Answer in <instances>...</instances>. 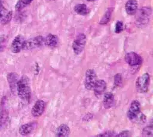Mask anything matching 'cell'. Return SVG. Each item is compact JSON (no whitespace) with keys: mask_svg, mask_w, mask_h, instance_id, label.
<instances>
[{"mask_svg":"<svg viewBox=\"0 0 153 137\" xmlns=\"http://www.w3.org/2000/svg\"><path fill=\"white\" fill-rule=\"evenodd\" d=\"M74 10L75 13L81 16H86L90 11V8L85 4H78L75 5Z\"/></svg>","mask_w":153,"mask_h":137,"instance_id":"d6986e66","label":"cell"},{"mask_svg":"<svg viewBox=\"0 0 153 137\" xmlns=\"http://www.w3.org/2000/svg\"><path fill=\"white\" fill-rule=\"evenodd\" d=\"M106 87L107 84L104 80H97L93 88L95 96L97 97H100L105 93Z\"/></svg>","mask_w":153,"mask_h":137,"instance_id":"4fadbf2b","label":"cell"},{"mask_svg":"<svg viewBox=\"0 0 153 137\" xmlns=\"http://www.w3.org/2000/svg\"><path fill=\"white\" fill-rule=\"evenodd\" d=\"M124 29V24L121 21H117L115 25V32L119 34Z\"/></svg>","mask_w":153,"mask_h":137,"instance_id":"cb8c5ba5","label":"cell"},{"mask_svg":"<svg viewBox=\"0 0 153 137\" xmlns=\"http://www.w3.org/2000/svg\"><path fill=\"white\" fill-rule=\"evenodd\" d=\"M146 121V116L144 114L140 112L133 122L137 123V124H143L145 123Z\"/></svg>","mask_w":153,"mask_h":137,"instance_id":"603a6c76","label":"cell"},{"mask_svg":"<svg viewBox=\"0 0 153 137\" xmlns=\"http://www.w3.org/2000/svg\"><path fill=\"white\" fill-rule=\"evenodd\" d=\"M138 3L137 0H127L125 4V10L127 14L134 15L137 11Z\"/></svg>","mask_w":153,"mask_h":137,"instance_id":"5bb4252c","label":"cell"},{"mask_svg":"<svg viewBox=\"0 0 153 137\" xmlns=\"http://www.w3.org/2000/svg\"><path fill=\"white\" fill-rule=\"evenodd\" d=\"M16 93L19 97L23 101H29L31 96V90L29 79L26 76H23L18 80Z\"/></svg>","mask_w":153,"mask_h":137,"instance_id":"6da1fadb","label":"cell"},{"mask_svg":"<svg viewBox=\"0 0 153 137\" xmlns=\"http://www.w3.org/2000/svg\"><path fill=\"white\" fill-rule=\"evenodd\" d=\"M37 127V123L33 121L22 125L19 129V132L22 136H27L30 134Z\"/></svg>","mask_w":153,"mask_h":137,"instance_id":"7c38bea8","label":"cell"},{"mask_svg":"<svg viewBox=\"0 0 153 137\" xmlns=\"http://www.w3.org/2000/svg\"><path fill=\"white\" fill-rule=\"evenodd\" d=\"M21 1L26 6L30 4L33 1V0H21Z\"/></svg>","mask_w":153,"mask_h":137,"instance_id":"f546056e","label":"cell"},{"mask_svg":"<svg viewBox=\"0 0 153 137\" xmlns=\"http://www.w3.org/2000/svg\"><path fill=\"white\" fill-rule=\"evenodd\" d=\"M130 136V132L128 130L123 131L116 135V136Z\"/></svg>","mask_w":153,"mask_h":137,"instance_id":"f1b7e54d","label":"cell"},{"mask_svg":"<svg viewBox=\"0 0 153 137\" xmlns=\"http://www.w3.org/2000/svg\"><path fill=\"white\" fill-rule=\"evenodd\" d=\"M18 80V75L16 73H10L7 75V81L8 82L10 90L13 93L16 92L17 83Z\"/></svg>","mask_w":153,"mask_h":137,"instance_id":"2e32d148","label":"cell"},{"mask_svg":"<svg viewBox=\"0 0 153 137\" xmlns=\"http://www.w3.org/2000/svg\"><path fill=\"white\" fill-rule=\"evenodd\" d=\"M24 41V38L21 35H18L15 37L11 45V50L12 52L14 53H19L23 49Z\"/></svg>","mask_w":153,"mask_h":137,"instance_id":"8fae6325","label":"cell"},{"mask_svg":"<svg viewBox=\"0 0 153 137\" xmlns=\"http://www.w3.org/2000/svg\"><path fill=\"white\" fill-rule=\"evenodd\" d=\"M126 62L130 66L139 65L142 64L143 59L137 53L130 52L125 55Z\"/></svg>","mask_w":153,"mask_h":137,"instance_id":"ba28073f","label":"cell"},{"mask_svg":"<svg viewBox=\"0 0 153 137\" xmlns=\"http://www.w3.org/2000/svg\"><path fill=\"white\" fill-rule=\"evenodd\" d=\"M86 44V36L84 33L79 34L72 43V49L76 55L81 53Z\"/></svg>","mask_w":153,"mask_h":137,"instance_id":"5b68a950","label":"cell"},{"mask_svg":"<svg viewBox=\"0 0 153 137\" xmlns=\"http://www.w3.org/2000/svg\"><path fill=\"white\" fill-rule=\"evenodd\" d=\"M150 84V76L145 73L137 78L136 82V88L137 92L145 93L148 91Z\"/></svg>","mask_w":153,"mask_h":137,"instance_id":"3957f363","label":"cell"},{"mask_svg":"<svg viewBox=\"0 0 153 137\" xmlns=\"http://www.w3.org/2000/svg\"><path fill=\"white\" fill-rule=\"evenodd\" d=\"M140 112V104L137 100H133L127 112V117L131 121H133L136 116Z\"/></svg>","mask_w":153,"mask_h":137,"instance_id":"52a82bcc","label":"cell"},{"mask_svg":"<svg viewBox=\"0 0 153 137\" xmlns=\"http://www.w3.org/2000/svg\"><path fill=\"white\" fill-rule=\"evenodd\" d=\"M44 44V37L41 35H38L33 38H30L27 40H25L23 49L26 50H32L40 47Z\"/></svg>","mask_w":153,"mask_h":137,"instance_id":"277c9868","label":"cell"},{"mask_svg":"<svg viewBox=\"0 0 153 137\" xmlns=\"http://www.w3.org/2000/svg\"><path fill=\"white\" fill-rule=\"evenodd\" d=\"M151 8L143 7L140 8L136 16V25L139 27H143L147 25L151 19Z\"/></svg>","mask_w":153,"mask_h":137,"instance_id":"7a4b0ae2","label":"cell"},{"mask_svg":"<svg viewBox=\"0 0 153 137\" xmlns=\"http://www.w3.org/2000/svg\"><path fill=\"white\" fill-rule=\"evenodd\" d=\"M59 43V37L54 34H49L45 38H44V45L49 47H56Z\"/></svg>","mask_w":153,"mask_h":137,"instance_id":"9a60e30c","label":"cell"},{"mask_svg":"<svg viewBox=\"0 0 153 137\" xmlns=\"http://www.w3.org/2000/svg\"><path fill=\"white\" fill-rule=\"evenodd\" d=\"M7 39L5 36H1L0 37V52H2L5 47Z\"/></svg>","mask_w":153,"mask_h":137,"instance_id":"484cf974","label":"cell"},{"mask_svg":"<svg viewBox=\"0 0 153 137\" xmlns=\"http://www.w3.org/2000/svg\"><path fill=\"white\" fill-rule=\"evenodd\" d=\"M114 103V95L111 92H106L104 94L103 105L105 109L111 108Z\"/></svg>","mask_w":153,"mask_h":137,"instance_id":"e0dca14e","label":"cell"},{"mask_svg":"<svg viewBox=\"0 0 153 137\" xmlns=\"http://www.w3.org/2000/svg\"><path fill=\"white\" fill-rule=\"evenodd\" d=\"M116 133L114 132H112V131H106L104 133H100L99 135H96V136H102V137H105V136H108V137H111V136H116L117 135H115Z\"/></svg>","mask_w":153,"mask_h":137,"instance_id":"4316f807","label":"cell"},{"mask_svg":"<svg viewBox=\"0 0 153 137\" xmlns=\"http://www.w3.org/2000/svg\"><path fill=\"white\" fill-rule=\"evenodd\" d=\"M86 1H88V2H93V1H95L96 0H86Z\"/></svg>","mask_w":153,"mask_h":137,"instance_id":"4dcf8cb0","label":"cell"},{"mask_svg":"<svg viewBox=\"0 0 153 137\" xmlns=\"http://www.w3.org/2000/svg\"><path fill=\"white\" fill-rule=\"evenodd\" d=\"M13 12L7 9L2 4L0 5V24L7 25L10 22L12 19Z\"/></svg>","mask_w":153,"mask_h":137,"instance_id":"30bf717a","label":"cell"},{"mask_svg":"<svg viewBox=\"0 0 153 137\" xmlns=\"http://www.w3.org/2000/svg\"><path fill=\"white\" fill-rule=\"evenodd\" d=\"M50 1H55V0H50Z\"/></svg>","mask_w":153,"mask_h":137,"instance_id":"1f68e13d","label":"cell"},{"mask_svg":"<svg viewBox=\"0 0 153 137\" xmlns=\"http://www.w3.org/2000/svg\"><path fill=\"white\" fill-rule=\"evenodd\" d=\"M8 119V112L5 110H2L0 112V130L3 129L6 125Z\"/></svg>","mask_w":153,"mask_h":137,"instance_id":"ffe728a7","label":"cell"},{"mask_svg":"<svg viewBox=\"0 0 153 137\" xmlns=\"http://www.w3.org/2000/svg\"><path fill=\"white\" fill-rule=\"evenodd\" d=\"M112 11H113L112 8H109L106 10V11L105 13V14H103V17H102V19L99 22V23L100 25H106L109 22V21L111 19Z\"/></svg>","mask_w":153,"mask_h":137,"instance_id":"44dd1931","label":"cell"},{"mask_svg":"<svg viewBox=\"0 0 153 137\" xmlns=\"http://www.w3.org/2000/svg\"><path fill=\"white\" fill-rule=\"evenodd\" d=\"M70 134V128L65 124L60 125L56 130L55 136L58 137H66Z\"/></svg>","mask_w":153,"mask_h":137,"instance_id":"ac0fdd59","label":"cell"},{"mask_svg":"<svg viewBox=\"0 0 153 137\" xmlns=\"http://www.w3.org/2000/svg\"><path fill=\"white\" fill-rule=\"evenodd\" d=\"M46 108L45 102L41 99L36 101L31 109V113L35 117H40L43 114Z\"/></svg>","mask_w":153,"mask_h":137,"instance_id":"9c48e42d","label":"cell"},{"mask_svg":"<svg viewBox=\"0 0 153 137\" xmlns=\"http://www.w3.org/2000/svg\"><path fill=\"white\" fill-rule=\"evenodd\" d=\"M152 124L151 123L150 125L146 126L143 129L142 131V135L144 136H152L153 134V127Z\"/></svg>","mask_w":153,"mask_h":137,"instance_id":"7402d4cb","label":"cell"},{"mask_svg":"<svg viewBox=\"0 0 153 137\" xmlns=\"http://www.w3.org/2000/svg\"><path fill=\"white\" fill-rule=\"evenodd\" d=\"M122 83V76L120 73H118L114 76V84L117 87H120Z\"/></svg>","mask_w":153,"mask_h":137,"instance_id":"d4e9b609","label":"cell"},{"mask_svg":"<svg viewBox=\"0 0 153 137\" xmlns=\"http://www.w3.org/2000/svg\"><path fill=\"white\" fill-rule=\"evenodd\" d=\"M25 7L26 5L22 2V1L19 0L15 5V9L16 11H20Z\"/></svg>","mask_w":153,"mask_h":137,"instance_id":"83f0119b","label":"cell"},{"mask_svg":"<svg viewBox=\"0 0 153 137\" xmlns=\"http://www.w3.org/2000/svg\"><path fill=\"white\" fill-rule=\"evenodd\" d=\"M97 81V75L95 71L93 69H88L85 73L84 86L88 90H91Z\"/></svg>","mask_w":153,"mask_h":137,"instance_id":"8992f818","label":"cell"}]
</instances>
